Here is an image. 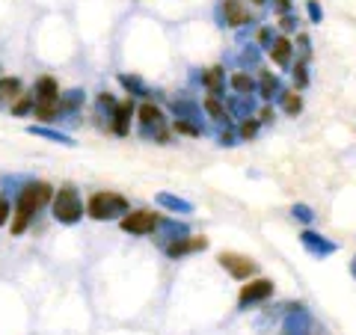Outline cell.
I'll list each match as a JSON object with an SVG mask.
<instances>
[{"mask_svg": "<svg viewBox=\"0 0 356 335\" xmlns=\"http://www.w3.org/2000/svg\"><path fill=\"white\" fill-rule=\"evenodd\" d=\"M51 184H44V181H36V184H27L24 190L18 193V205H15V214H13V234H24L27 226H30V220L33 214L48 202L51 199Z\"/></svg>", "mask_w": 356, "mask_h": 335, "instance_id": "1", "label": "cell"}, {"mask_svg": "<svg viewBox=\"0 0 356 335\" xmlns=\"http://www.w3.org/2000/svg\"><path fill=\"white\" fill-rule=\"evenodd\" d=\"M81 217H83V205L74 184H63L57 190V196H54V220L63 222V226H74Z\"/></svg>", "mask_w": 356, "mask_h": 335, "instance_id": "2", "label": "cell"}, {"mask_svg": "<svg viewBox=\"0 0 356 335\" xmlns=\"http://www.w3.org/2000/svg\"><path fill=\"white\" fill-rule=\"evenodd\" d=\"M86 211H89V217L92 220H113V217H125L128 214V202H125V196L102 190V193L89 196Z\"/></svg>", "mask_w": 356, "mask_h": 335, "instance_id": "3", "label": "cell"}, {"mask_svg": "<svg viewBox=\"0 0 356 335\" xmlns=\"http://www.w3.org/2000/svg\"><path fill=\"white\" fill-rule=\"evenodd\" d=\"M161 226V217L152 214V211H131V214L122 217V231L128 234H152Z\"/></svg>", "mask_w": 356, "mask_h": 335, "instance_id": "4", "label": "cell"}, {"mask_svg": "<svg viewBox=\"0 0 356 335\" xmlns=\"http://www.w3.org/2000/svg\"><path fill=\"white\" fill-rule=\"evenodd\" d=\"M220 264H222V270H229L235 279H250V276H255V261L252 259H247V255H241V252H220V259H217Z\"/></svg>", "mask_w": 356, "mask_h": 335, "instance_id": "5", "label": "cell"}, {"mask_svg": "<svg viewBox=\"0 0 356 335\" xmlns=\"http://www.w3.org/2000/svg\"><path fill=\"white\" fill-rule=\"evenodd\" d=\"M273 294V282L270 279H247V285L241 288V294H238V303H241V309H247V306H252V303H264L267 297Z\"/></svg>", "mask_w": 356, "mask_h": 335, "instance_id": "6", "label": "cell"}, {"mask_svg": "<svg viewBox=\"0 0 356 335\" xmlns=\"http://www.w3.org/2000/svg\"><path fill=\"white\" fill-rule=\"evenodd\" d=\"M280 335H312V315L303 306H294L291 311H288Z\"/></svg>", "mask_w": 356, "mask_h": 335, "instance_id": "7", "label": "cell"}, {"mask_svg": "<svg viewBox=\"0 0 356 335\" xmlns=\"http://www.w3.org/2000/svg\"><path fill=\"white\" fill-rule=\"evenodd\" d=\"M300 243H303L306 252L315 255V259H327V255L336 252V243H332L330 238H324V234H318V231H303L300 234Z\"/></svg>", "mask_w": 356, "mask_h": 335, "instance_id": "8", "label": "cell"}, {"mask_svg": "<svg viewBox=\"0 0 356 335\" xmlns=\"http://www.w3.org/2000/svg\"><path fill=\"white\" fill-rule=\"evenodd\" d=\"M205 247H208V238H175V240L166 243V255H170V259H181V255L199 252Z\"/></svg>", "mask_w": 356, "mask_h": 335, "instance_id": "9", "label": "cell"}, {"mask_svg": "<svg viewBox=\"0 0 356 335\" xmlns=\"http://www.w3.org/2000/svg\"><path fill=\"white\" fill-rule=\"evenodd\" d=\"M222 18H226L229 27H241L250 21V9L243 6L241 0H226V3H222Z\"/></svg>", "mask_w": 356, "mask_h": 335, "instance_id": "10", "label": "cell"}, {"mask_svg": "<svg viewBox=\"0 0 356 335\" xmlns=\"http://www.w3.org/2000/svg\"><path fill=\"white\" fill-rule=\"evenodd\" d=\"M267 51H270V57H273V63L280 65V69H288V65H291V51H294V44L288 42L285 36H276L273 44H270Z\"/></svg>", "mask_w": 356, "mask_h": 335, "instance_id": "11", "label": "cell"}, {"mask_svg": "<svg viewBox=\"0 0 356 335\" xmlns=\"http://www.w3.org/2000/svg\"><path fill=\"white\" fill-rule=\"evenodd\" d=\"M21 95H24L21 92V81H15V77H3V81H0V107L13 110Z\"/></svg>", "mask_w": 356, "mask_h": 335, "instance_id": "12", "label": "cell"}, {"mask_svg": "<svg viewBox=\"0 0 356 335\" xmlns=\"http://www.w3.org/2000/svg\"><path fill=\"white\" fill-rule=\"evenodd\" d=\"M27 133H33V137H44V140H54V142H60V146H77L74 137H69V133H63V131H51V128H42V125H30Z\"/></svg>", "mask_w": 356, "mask_h": 335, "instance_id": "13", "label": "cell"}, {"mask_svg": "<svg viewBox=\"0 0 356 335\" xmlns=\"http://www.w3.org/2000/svg\"><path fill=\"white\" fill-rule=\"evenodd\" d=\"M131 113H134V104L125 101V104H119L113 110V131L119 133V137H125L128 128H131Z\"/></svg>", "mask_w": 356, "mask_h": 335, "instance_id": "14", "label": "cell"}, {"mask_svg": "<svg viewBox=\"0 0 356 335\" xmlns=\"http://www.w3.org/2000/svg\"><path fill=\"white\" fill-rule=\"evenodd\" d=\"M137 116H140V125H143V128H163V113H161V107L143 104V107L137 110Z\"/></svg>", "mask_w": 356, "mask_h": 335, "instance_id": "15", "label": "cell"}, {"mask_svg": "<svg viewBox=\"0 0 356 335\" xmlns=\"http://www.w3.org/2000/svg\"><path fill=\"white\" fill-rule=\"evenodd\" d=\"M259 95L264 98V101H270V98H273V95H280V98H282V89H280V77H276L273 72H261Z\"/></svg>", "mask_w": 356, "mask_h": 335, "instance_id": "16", "label": "cell"}, {"mask_svg": "<svg viewBox=\"0 0 356 335\" xmlns=\"http://www.w3.org/2000/svg\"><path fill=\"white\" fill-rule=\"evenodd\" d=\"M36 101H60V89L54 77H42L36 83Z\"/></svg>", "mask_w": 356, "mask_h": 335, "instance_id": "17", "label": "cell"}, {"mask_svg": "<svg viewBox=\"0 0 356 335\" xmlns=\"http://www.w3.org/2000/svg\"><path fill=\"white\" fill-rule=\"evenodd\" d=\"M158 205H163V208L175 211V214H191V211H193V205L187 202V199H181V196H172V193H158Z\"/></svg>", "mask_w": 356, "mask_h": 335, "instance_id": "18", "label": "cell"}, {"mask_svg": "<svg viewBox=\"0 0 356 335\" xmlns=\"http://www.w3.org/2000/svg\"><path fill=\"white\" fill-rule=\"evenodd\" d=\"M232 89H235L238 95H252L255 92V81L247 72H235L232 74Z\"/></svg>", "mask_w": 356, "mask_h": 335, "instance_id": "19", "label": "cell"}, {"mask_svg": "<svg viewBox=\"0 0 356 335\" xmlns=\"http://www.w3.org/2000/svg\"><path fill=\"white\" fill-rule=\"evenodd\" d=\"M205 86H208V92L214 95V98L222 95V69H220V65H217V69H208L205 72Z\"/></svg>", "mask_w": 356, "mask_h": 335, "instance_id": "20", "label": "cell"}, {"mask_svg": "<svg viewBox=\"0 0 356 335\" xmlns=\"http://www.w3.org/2000/svg\"><path fill=\"white\" fill-rule=\"evenodd\" d=\"M229 110H232L235 116H243V119H247V116L252 113V98H250V95H238V98H232V101H229Z\"/></svg>", "mask_w": 356, "mask_h": 335, "instance_id": "21", "label": "cell"}, {"mask_svg": "<svg viewBox=\"0 0 356 335\" xmlns=\"http://www.w3.org/2000/svg\"><path fill=\"white\" fill-rule=\"evenodd\" d=\"M282 110L288 116H297L300 110H303V98H300L297 92H282Z\"/></svg>", "mask_w": 356, "mask_h": 335, "instance_id": "22", "label": "cell"}, {"mask_svg": "<svg viewBox=\"0 0 356 335\" xmlns=\"http://www.w3.org/2000/svg\"><path fill=\"white\" fill-rule=\"evenodd\" d=\"M119 83L128 89V92H134V95H149V89L143 86V81L140 77H134V74H119Z\"/></svg>", "mask_w": 356, "mask_h": 335, "instance_id": "23", "label": "cell"}, {"mask_svg": "<svg viewBox=\"0 0 356 335\" xmlns=\"http://www.w3.org/2000/svg\"><path fill=\"white\" fill-rule=\"evenodd\" d=\"M205 110H208V116H211V119H217V122H226V119H229L226 107H222L214 95H208V98H205Z\"/></svg>", "mask_w": 356, "mask_h": 335, "instance_id": "24", "label": "cell"}, {"mask_svg": "<svg viewBox=\"0 0 356 335\" xmlns=\"http://www.w3.org/2000/svg\"><path fill=\"white\" fill-rule=\"evenodd\" d=\"M81 101H83V92H81V89H72V92H65V98L60 95V107H63V113H65V110H74Z\"/></svg>", "mask_w": 356, "mask_h": 335, "instance_id": "25", "label": "cell"}, {"mask_svg": "<svg viewBox=\"0 0 356 335\" xmlns=\"http://www.w3.org/2000/svg\"><path fill=\"white\" fill-rule=\"evenodd\" d=\"M291 214H294V220H300V222H306V226H309V222H312V220H315V211H312L309 205H303V202H297V205L291 208Z\"/></svg>", "mask_w": 356, "mask_h": 335, "instance_id": "26", "label": "cell"}, {"mask_svg": "<svg viewBox=\"0 0 356 335\" xmlns=\"http://www.w3.org/2000/svg\"><path fill=\"white\" fill-rule=\"evenodd\" d=\"M178 133H191V137H199L202 133V128L196 125V122H187V119H175V125H172Z\"/></svg>", "mask_w": 356, "mask_h": 335, "instance_id": "27", "label": "cell"}, {"mask_svg": "<svg viewBox=\"0 0 356 335\" xmlns=\"http://www.w3.org/2000/svg\"><path fill=\"white\" fill-rule=\"evenodd\" d=\"M255 133H259V122H255V119H247V122L241 125V137H243V140H252Z\"/></svg>", "mask_w": 356, "mask_h": 335, "instance_id": "28", "label": "cell"}, {"mask_svg": "<svg viewBox=\"0 0 356 335\" xmlns=\"http://www.w3.org/2000/svg\"><path fill=\"white\" fill-rule=\"evenodd\" d=\"M294 83H297L300 89H303V86L309 83V74H306V63H297V65H294Z\"/></svg>", "mask_w": 356, "mask_h": 335, "instance_id": "29", "label": "cell"}, {"mask_svg": "<svg viewBox=\"0 0 356 335\" xmlns=\"http://www.w3.org/2000/svg\"><path fill=\"white\" fill-rule=\"evenodd\" d=\"M30 107H33V98H30V95H21L18 101H15V107H13V113H15V116H24Z\"/></svg>", "mask_w": 356, "mask_h": 335, "instance_id": "30", "label": "cell"}, {"mask_svg": "<svg viewBox=\"0 0 356 335\" xmlns=\"http://www.w3.org/2000/svg\"><path fill=\"white\" fill-rule=\"evenodd\" d=\"M241 63H243V65H255V63H259V51H255L252 44H250V48L241 54Z\"/></svg>", "mask_w": 356, "mask_h": 335, "instance_id": "31", "label": "cell"}, {"mask_svg": "<svg viewBox=\"0 0 356 335\" xmlns=\"http://www.w3.org/2000/svg\"><path fill=\"white\" fill-rule=\"evenodd\" d=\"M306 9H309V18L315 21V24H321V18H324V13H321V6L315 3V0H309V3H306Z\"/></svg>", "mask_w": 356, "mask_h": 335, "instance_id": "32", "label": "cell"}, {"mask_svg": "<svg viewBox=\"0 0 356 335\" xmlns=\"http://www.w3.org/2000/svg\"><path fill=\"white\" fill-rule=\"evenodd\" d=\"M280 27H282L285 33H291V30H297V18H294L291 13H285V15H282V21H280Z\"/></svg>", "mask_w": 356, "mask_h": 335, "instance_id": "33", "label": "cell"}, {"mask_svg": "<svg viewBox=\"0 0 356 335\" xmlns=\"http://www.w3.org/2000/svg\"><path fill=\"white\" fill-rule=\"evenodd\" d=\"M259 42H261V48H270V44H273V33L264 27V30L259 33Z\"/></svg>", "mask_w": 356, "mask_h": 335, "instance_id": "34", "label": "cell"}, {"mask_svg": "<svg viewBox=\"0 0 356 335\" xmlns=\"http://www.w3.org/2000/svg\"><path fill=\"white\" fill-rule=\"evenodd\" d=\"M6 220H9V202L6 199H0V226H3Z\"/></svg>", "mask_w": 356, "mask_h": 335, "instance_id": "35", "label": "cell"}, {"mask_svg": "<svg viewBox=\"0 0 356 335\" xmlns=\"http://www.w3.org/2000/svg\"><path fill=\"white\" fill-rule=\"evenodd\" d=\"M98 104H102V107H107V110H116V107H119V104H116V101H113V98H110L107 92H104L102 98H98Z\"/></svg>", "mask_w": 356, "mask_h": 335, "instance_id": "36", "label": "cell"}, {"mask_svg": "<svg viewBox=\"0 0 356 335\" xmlns=\"http://www.w3.org/2000/svg\"><path fill=\"white\" fill-rule=\"evenodd\" d=\"M220 142H222V146H235V133H232V131H222V133H220Z\"/></svg>", "mask_w": 356, "mask_h": 335, "instance_id": "37", "label": "cell"}, {"mask_svg": "<svg viewBox=\"0 0 356 335\" xmlns=\"http://www.w3.org/2000/svg\"><path fill=\"white\" fill-rule=\"evenodd\" d=\"M261 122H273V110H270V107L261 110Z\"/></svg>", "mask_w": 356, "mask_h": 335, "instance_id": "38", "label": "cell"}, {"mask_svg": "<svg viewBox=\"0 0 356 335\" xmlns=\"http://www.w3.org/2000/svg\"><path fill=\"white\" fill-rule=\"evenodd\" d=\"M350 273H353V279H356V259L350 261Z\"/></svg>", "mask_w": 356, "mask_h": 335, "instance_id": "39", "label": "cell"}, {"mask_svg": "<svg viewBox=\"0 0 356 335\" xmlns=\"http://www.w3.org/2000/svg\"><path fill=\"white\" fill-rule=\"evenodd\" d=\"M252 3H264V0H252Z\"/></svg>", "mask_w": 356, "mask_h": 335, "instance_id": "40", "label": "cell"}]
</instances>
